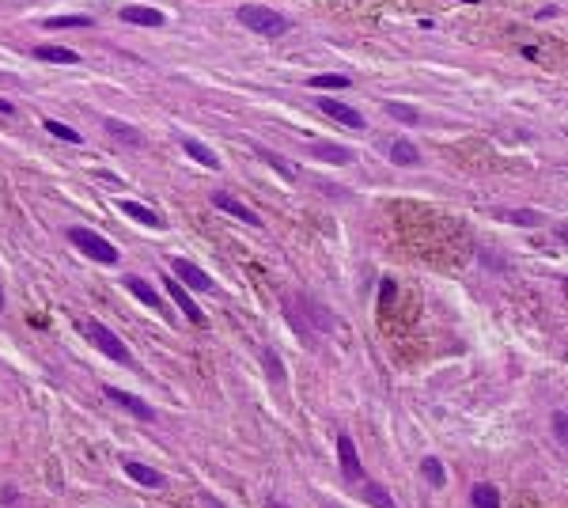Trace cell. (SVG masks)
<instances>
[{"label":"cell","mask_w":568,"mask_h":508,"mask_svg":"<svg viewBox=\"0 0 568 508\" xmlns=\"http://www.w3.org/2000/svg\"><path fill=\"white\" fill-rule=\"evenodd\" d=\"M84 334H87V342H95L99 345V353H107L110 360H118V365H133V357H129V349L121 345V338L114 334V330L107 326V322H99V319H87L84 322Z\"/></svg>","instance_id":"cell-1"},{"label":"cell","mask_w":568,"mask_h":508,"mask_svg":"<svg viewBox=\"0 0 568 508\" xmlns=\"http://www.w3.org/2000/svg\"><path fill=\"white\" fill-rule=\"evenodd\" d=\"M69 239H72V243H76L87 258H95V262H103V265H114V262H118V247H114L110 239H103L99 231L69 228Z\"/></svg>","instance_id":"cell-2"},{"label":"cell","mask_w":568,"mask_h":508,"mask_svg":"<svg viewBox=\"0 0 568 508\" xmlns=\"http://www.w3.org/2000/svg\"><path fill=\"white\" fill-rule=\"evenodd\" d=\"M239 23L258 30V35H269V38L288 30V19L281 12H269V8H239Z\"/></svg>","instance_id":"cell-3"},{"label":"cell","mask_w":568,"mask_h":508,"mask_svg":"<svg viewBox=\"0 0 568 508\" xmlns=\"http://www.w3.org/2000/svg\"><path fill=\"white\" fill-rule=\"evenodd\" d=\"M170 270H175V277H178V285H190V288H197V292H213V277H208L201 265H193L190 258H175L170 262Z\"/></svg>","instance_id":"cell-4"},{"label":"cell","mask_w":568,"mask_h":508,"mask_svg":"<svg viewBox=\"0 0 568 508\" xmlns=\"http://www.w3.org/2000/svg\"><path fill=\"white\" fill-rule=\"evenodd\" d=\"M103 394H107L110 402H118L121 410H129L133 417H141V421H156V410L148 406L144 398H136V394H129V391H118V387H103Z\"/></svg>","instance_id":"cell-5"},{"label":"cell","mask_w":568,"mask_h":508,"mask_svg":"<svg viewBox=\"0 0 568 508\" xmlns=\"http://www.w3.org/2000/svg\"><path fill=\"white\" fill-rule=\"evenodd\" d=\"M337 459H341V471H345L348 482H360L364 478V466H360V455H356V444L348 432H341L337 437Z\"/></svg>","instance_id":"cell-6"},{"label":"cell","mask_w":568,"mask_h":508,"mask_svg":"<svg viewBox=\"0 0 568 508\" xmlns=\"http://www.w3.org/2000/svg\"><path fill=\"white\" fill-rule=\"evenodd\" d=\"M213 205L220 209V213L235 216V220H242V224H258V213H254V209L242 205L239 198H231V193H224V190H216V193H213Z\"/></svg>","instance_id":"cell-7"},{"label":"cell","mask_w":568,"mask_h":508,"mask_svg":"<svg viewBox=\"0 0 568 508\" xmlns=\"http://www.w3.org/2000/svg\"><path fill=\"white\" fill-rule=\"evenodd\" d=\"M178 144H182V152H186V156H190V159H197V164H201V167H208V171L224 167V164H220V156H216V152L208 148V144H201L197 137H178Z\"/></svg>","instance_id":"cell-8"},{"label":"cell","mask_w":568,"mask_h":508,"mask_svg":"<svg viewBox=\"0 0 568 508\" xmlns=\"http://www.w3.org/2000/svg\"><path fill=\"white\" fill-rule=\"evenodd\" d=\"M163 285H167V292H170V300H175V304H178V308H182V315H190V322H197V326H205V315H201V308H197V304H193V300H190V292H186V288H182V285H178V281H175V277H167V281H163Z\"/></svg>","instance_id":"cell-9"},{"label":"cell","mask_w":568,"mask_h":508,"mask_svg":"<svg viewBox=\"0 0 568 508\" xmlns=\"http://www.w3.org/2000/svg\"><path fill=\"white\" fill-rule=\"evenodd\" d=\"M121 19L136 23V27H163L167 15L156 12V8H144V4H129V8H121Z\"/></svg>","instance_id":"cell-10"},{"label":"cell","mask_w":568,"mask_h":508,"mask_svg":"<svg viewBox=\"0 0 568 508\" xmlns=\"http://www.w3.org/2000/svg\"><path fill=\"white\" fill-rule=\"evenodd\" d=\"M319 107L326 110L330 118H337L341 125H348V129H364V114H360V110H353V107H345V103H337V99H319Z\"/></svg>","instance_id":"cell-11"},{"label":"cell","mask_w":568,"mask_h":508,"mask_svg":"<svg viewBox=\"0 0 568 508\" xmlns=\"http://www.w3.org/2000/svg\"><path fill=\"white\" fill-rule=\"evenodd\" d=\"M121 466H125V474H129L133 482H141V486H148V489H159V486H163V474L152 471L148 463H136V459H121Z\"/></svg>","instance_id":"cell-12"},{"label":"cell","mask_w":568,"mask_h":508,"mask_svg":"<svg viewBox=\"0 0 568 508\" xmlns=\"http://www.w3.org/2000/svg\"><path fill=\"white\" fill-rule=\"evenodd\" d=\"M121 213L129 216V220H136V224H144V228H163V216L156 213V209H148V205H141V201H121Z\"/></svg>","instance_id":"cell-13"},{"label":"cell","mask_w":568,"mask_h":508,"mask_svg":"<svg viewBox=\"0 0 568 508\" xmlns=\"http://www.w3.org/2000/svg\"><path fill=\"white\" fill-rule=\"evenodd\" d=\"M121 285H125V288H129V292H133L141 304H148V308H156L159 315H163V300H159V292H156V288H152L144 277H125Z\"/></svg>","instance_id":"cell-14"},{"label":"cell","mask_w":568,"mask_h":508,"mask_svg":"<svg viewBox=\"0 0 568 508\" xmlns=\"http://www.w3.org/2000/svg\"><path fill=\"white\" fill-rule=\"evenodd\" d=\"M311 156L326 159V164H353V148H345V144H326V141H314Z\"/></svg>","instance_id":"cell-15"},{"label":"cell","mask_w":568,"mask_h":508,"mask_svg":"<svg viewBox=\"0 0 568 508\" xmlns=\"http://www.w3.org/2000/svg\"><path fill=\"white\" fill-rule=\"evenodd\" d=\"M35 58L38 61H53V64H76L80 53L76 50H64V46H35Z\"/></svg>","instance_id":"cell-16"},{"label":"cell","mask_w":568,"mask_h":508,"mask_svg":"<svg viewBox=\"0 0 568 508\" xmlns=\"http://www.w3.org/2000/svg\"><path fill=\"white\" fill-rule=\"evenodd\" d=\"M470 505L474 508H500V493L489 486V482H477V486L470 489Z\"/></svg>","instance_id":"cell-17"},{"label":"cell","mask_w":568,"mask_h":508,"mask_svg":"<svg viewBox=\"0 0 568 508\" xmlns=\"http://www.w3.org/2000/svg\"><path fill=\"white\" fill-rule=\"evenodd\" d=\"M103 125H107V133H114V137H118V141H121V144H133V148H141V144H144V137H141V133H136V129H133V125H125V122H118V118H107V122H103Z\"/></svg>","instance_id":"cell-18"},{"label":"cell","mask_w":568,"mask_h":508,"mask_svg":"<svg viewBox=\"0 0 568 508\" xmlns=\"http://www.w3.org/2000/svg\"><path fill=\"white\" fill-rule=\"evenodd\" d=\"M254 156H262L265 164L273 167V171H281V175H284V179H296V167H292L284 156H277V152H269L265 144H254Z\"/></svg>","instance_id":"cell-19"},{"label":"cell","mask_w":568,"mask_h":508,"mask_svg":"<svg viewBox=\"0 0 568 508\" xmlns=\"http://www.w3.org/2000/svg\"><path fill=\"white\" fill-rule=\"evenodd\" d=\"M391 159H394V164H402V167H417L420 152L413 148V141H394L391 144Z\"/></svg>","instance_id":"cell-20"},{"label":"cell","mask_w":568,"mask_h":508,"mask_svg":"<svg viewBox=\"0 0 568 508\" xmlns=\"http://www.w3.org/2000/svg\"><path fill=\"white\" fill-rule=\"evenodd\" d=\"M500 220H511V224H523V228H534V224H542L538 213H531V209H500Z\"/></svg>","instance_id":"cell-21"},{"label":"cell","mask_w":568,"mask_h":508,"mask_svg":"<svg viewBox=\"0 0 568 508\" xmlns=\"http://www.w3.org/2000/svg\"><path fill=\"white\" fill-rule=\"evenodd\" d=\"M46 133H53L57 141H69V144H80L84 137L76 133L72 125H64V122H53V118H46Z\"/></svg>","instance_id":"cell-22"},{"label":"cell","mask_w":568,"mask_h":508,"mask_svg":"<svg viewBox=\"0 0 568 508\" xmlns=\"http://www.w3.org/2000/svg\"><path fill=\"white\" fill-rule=\"evenodd\" d=\"M348 84H353V80H348L345 72H322V76H311V87H319V91L322 87H348Z\"/></svg>","instance_id":"cell-23"},{"label":"cell","mask_w":568,"mask_h":508,"mask_svg":"<svg viewBox=\"0 0 568 508\" xmlns=\"http://www.w3.org/2000/svg\"><path fill=\"white\" fill-rule=\"evenodd\" d=\"M420 471H425V478L432 482L436 489H440L443 482H447V474H443V463H440V459H432V455H428L425 463H420Z\"/></svg>","instance_id":"cell-24"},{"label":"cell","mask_w":568,"mask_h":508,"mask_svg":"<svg viewBox=\"0 0 568 508\" xmlns=\"http://www.w3.org/2000/svg\"><path fill=\"white\" fill-rule=\"evenodd\" d=\"M46 27H50V30H61V27H91V19H87V15H53V19H46Z\"/></svg>","instance_id":"cell-25"},{"label":"cell","mask_w":568,"mask_h":508,"mask_svg":"<svg viewBox=\"0 0 568 508\" xmlns=\"http://www.w3.org/2000/svg\"><path fill=\"white\" fill-rule=\"evenodd\" d=\"M364 493H368V501L375 505V508H394V501H391V493H387L383 486H379V482H368V489H364Z\"/></svg>","instance_id":"cell-26"},{"label":"cell","mask_w":568,"mask_h":508,"mask_svg":"<svg viewBox=\"0 0 568 508\" xmlns=\"http://www.w3.org/2000/svg\"><path fill=\"white\" fill-rule=\"evenodd\" d=\"M387 114H391V118H398V122H417V110H413V107H405V103H387Z\"/></svg>","instance_id":"cell-27"},{"label":"cell","mask_w":568,"mask_h":508,"mask_svg":"<svg viewBox=\"0 0 568 508\" xmlns=\"http://www.w3.org/2000/svg\"><path fill=\"white\" fill-rule=\"evenodd\" d=\"M553 432H557V444H565V440H568V414H565V410H557V414H553Z\"/></svg>","instance_id":"cell-28"},{"label":"cell","mask_w":568,"mask_h":508,"mask_svg":"<svg viewBox=\"0 0 568 508\" xmlns=\"http://www.w3.org/2000/svg\"><path fill=\"white\" fill-rule=\"evenodd\" d=\"M262 360H265V368H269V376L281 383V380H284V365H277V357H273L269 349H262Z\"/></svg>","instance_id":"cell-29"},{"label":"cell","mask_w":568,"mask_h":508,"mask_svg":"<svg viewBox=\"0 0 568 508\" xmlns=\"http://www.w3.org/2000/svg\"><path fill=\"white\" fill-rule=\"evenodd\" d=\"M391 300H394V281L387 277V281H383V311L391 308Z\"/></svg>","instance_id":"cell-30"},{"label":"cell","mask_w":568,"mask_h":508,"mask_svg":"<svg viewBox=\"0 0 568 508\" xmlns=\"http://www.w3.org/2000/svg\"><path fill=\"white\" fill-rule=\"evenodd\" d=\"M0 114H12V103L8 99H0Z\"/></svg>","instance_id":"cell-31"},{"label":"cell","mask_w":568,"mask_h":508,"mask_svg":"<svg viewBox=\"0 0 568 508\" xmlns=\"http://www.w3.org/2000/svg\"><path fill=\"white\" fill-rule=\"evenodd\" d=\"M0 308H4V285H0Z\"/></svg>","instance_id":"cell-32"},{"label":"cell","mask_w":568,"mask_h":508,"mask_svg":"<svg viewBox=\"0 0 568 508\" xmlns=\"http://www.w3.org/2000/svg\"><path fill=\"white\" fill-rule=\"evenodd\" d=\"M269 508H281V505H277V501H269Z\"/></svg>","instance_id":"cell-33"},{"label":"cell","mask_w":568,"mask_h":508,"mask_svg":"<svg viewBox=\"0 0 568 508\" xmlns=\"http://www.w3.org/2000/svg\"><path fill=\"white\" fill-rule=\"evenodd\" d=\"M466 4H474V0H466Z\"/></svg>","instance_id":"cell-34"}]
</instances>
